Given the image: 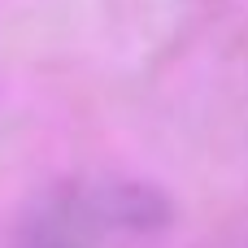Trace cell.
<instances>
[{"mask_svg": "<svg viewBox=\"0 0 248 248\" xmlns=\"http://www.w3.org/2000/svg\"><path fill=\"white\" fill-rule=\"evenodd\" d=\"M174 196L131 174H78L39 192L17 231L13 248H105L118 235H161L174 227Z\"/></svg>", "mask_w": 248, "mask_h": 248, "instance_id": "6da1fadb", "label": "cell"}]
</instances>
